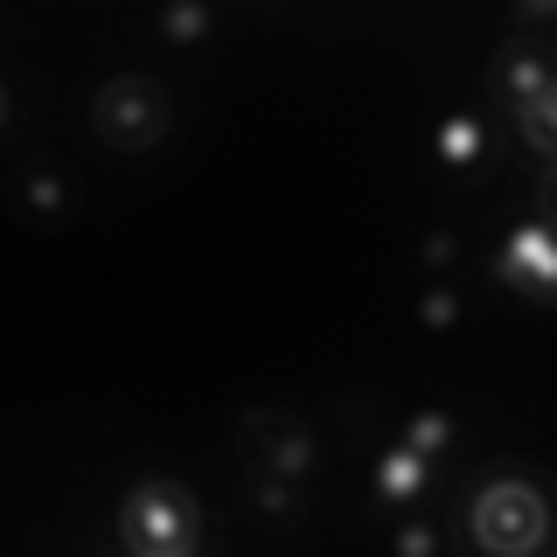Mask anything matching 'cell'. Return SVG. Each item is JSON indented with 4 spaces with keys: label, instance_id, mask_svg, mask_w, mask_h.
<instances>
[{
    "label": "cell",
    "instance_id": "obj_1",
    "mask_svg": "<svg viewBox=\"0 0 557 557\" xmlns=\"http://www.w3.org/2000/svg\"><path fill=\"white\" fill-rule=\"evenodd\" d=\"M460 557H557V495L530 467H487L453 516Z\"/></svg>",
    "mask_w": 557,
    "mask_h": 557
},
{
    "label": "cell",
    "instance_id": "obj_2",
    "mask_svg": "<svg viewBox=\"0 0 557 557\" xmlns=\"http://www.w3.org/2000/svg\"><path fill=\"white\" fill-rule=\"evenodd\" d=\"M119 544L126 557H196L202 544V502L188 495V481L147 474L119 502Z\"/></svg>",
    "mask_w": 557,
    "mask_h": 557
},
{
    "label": "cell",
    "instance_id": "obj_3",
    "mask_svg": "<svg viewBox=\"0 0 557 557\" xmlns=\"http://www.w3.org/2000/svg\"><path fill=\"white\" fill-rule=\"evenodd\" d=\"M168 126H174V98H168L153 77H139V70H126V77H104L98 91H91V133H98L112 153H147V147H161Z\"/></svg>",
    "mask_w": 557,
    "mask_h": 557
},
{
    "label": "cell",
    "instance_id": "obj_4",
    "mask_svg": "<svg viewBox=\"0 0 557 557\" xmlns=\"http://www.w3.org/2000/svg\"><path fill=\"white\" fill-rule=\"evenodd\" d=\"M237 453H244L251 474H272V481H293V474H307V467H313L307 425L293 411H278V405H251V411L237 418Z\"/></svg>",
    "mask_w": 557,
    "mask_h": 557
},
{
    "label": "cell",
    "instance_id": "obj_5",
    "mask_svg": "<svg viewBox=\"0 0 557 557\" xmlns=\"http://www.w3.org/2000/svg\"><path fill=\"white\" fill-rule=\"evenodd\" d=\"M495 278H502V286H516L522 300L557 307V231H544V223L509 231V244L495 251Z\"/></svg>",
    "mask_w": 557,
    "mask_h": 557
},
{
    "label": "cell",
    "instance_id": "obj_6",
    "mask_svg": "<svg viewBox=\"0 0 557 557\" xmlns=\"http://www.w3.org/2000/svg\"><path fill=\"white\" fill-rule=\"evenodd\" d=\"M550 77H557V63H550V49H536V42H502L495 63H487V91L509 104V112H522Z\"/></svg>",
    "mask_w": 557,
    "mask_h": 557
},
{
    "label": "cell",
    "instance_id": "obj_7",
    "mask_svg": "<svg viewBox=\"0 0 557 557\" xmlns=\"http://www.w3.org/2000/svg\"><path fill=\"white\" fill-rule=\"evenodd\" d=\"M516 133H522V147H530V153H544V168H557V77L516 112Z\"/></svg>",
    "mask_w": 557,
    "mask_h": 557
},
{
    "label": "cell",
    "instance_id": "obj_8",
    "mask_svg": "<svg viewBox=\"0 0 557 557\" xmlns=\"http://www.w3.org/2000/svg\"><path fill=\"white\" fill-rule=\"evenodd\" d=\"M376 495L383 502H418L425 495V453H411V446H391L376 460Z\"/></svg>",
    "mask_w": 557,
    "mask_h": 557
},
{
    "label": "cell",
    "instance_id": "obj_9",
    "mask_svg": "<svg viewBox=\"0 0 557 557\" xmlns=\"http://www.w3.org/2000/svg\"><path fill=\"white\" fill-rule=\"evenodd\" d=\"M251 509L265 516V522H300V495H293V481L251 474Z\"/></svg>",
    "mask_w": 557,
    "mask_h": 557
},
{
    "label": "cell",
    "instance_id": "obj_10",
    "mask_svg": "<svg viewBox=\"0 0 557 557\" xmlns=\"http://www.w3.org/2000/svg\"><path fill=\"white\" fill-rule=\"evenodd\" d=\"M432 147H440L446 168H474V161H481V126H474V119H446Z\"/></svg>",
    "mask_w": 557,
    "mask_h": 557
},
{
    "label": "cell",
    "instance_id": "obj_11",
    "mask_svg": "<svg viewBox=\"0 0 557 557\" xmlns=\"http://www.w3.org/2000/svg\"><path fill=\"white\" fill-rule=\"evenodd\" d=\"M446 440H453V418H446V411H418V418H411V432H405V446H411V453H425V460H432V453H440Z\"/></svg>",
    "mask_w": 557,
    "mask_h": 557
},
{
    "label": "cell",
    "instance_id": "obj_12",
    "mask_svg": "<svg viewBox=\"0 0 557 557\" xmlns=\"http://www.w3.org/2000/svg\"><path fill=\"white\" fill-rule=\"evenodd\" d=\"M440 550V530H432V522H405V530H397V557H432Z\"/></svg>",
    "mask_w": 557,
    "mask_h": 557
},
{
    "label": "cell",
    "instance_id": "obj_13",
    "mask_svg": "<svg viewBox=\"0 0 557 557\" xmlns=\"http://www.w3.org/2000/svg\"><path fill=\"white\" fill-rule=\"evenodd\" d=\"M161 28L174 35V42H188V35H202V28H209V14H202V8H168V14H161Z\"/></svg>",
    "mask_w": 557,
    "mask_h": 557
},
{
    "label": "cell",
    "instance_id": "obj_14",
    "mask_svg": "<svg viewBox=\"0 0 557 557\" xmlns=\"http://www.w3.org/2000/svg\"><path fill=\"white\" fill-rule=\"evenodd\" d=\"M536 223H544V231H557V168L536 174Z\"/></svg>",
    "mask_w": 557,
    "mask_h": 557
},
{
    "label": "cell",
    "instance_id": "obj_15",
    "mask_svg": "<svg viewBox=\"0 0 557 557\" xmlns=\"http://www.w3.org/2000/svg\"><path fill=\"white\" fill-rule=\"evenodd\" d=\"M28 209H42V216L63 209V182H57V174H35V182H28Z\"/></svg>",
    "mask_w": 557,
    "mask_h": 557
},
{
    "label": "cell",
    "instance_id": "obj_16",
    "mask_svg": "<svg viewBox=\"0 0 557 557\" xmlns=\"http://www.w3.org/2000/svg\"><path fill=\"white\" fill-rule=\"evenodd\" d=\"M418 313H425V327H453V321H460V300H453V293H425Z\"/></svg>",
    "mask_w": 557,
    "mask_h": 557
},
{
    "label": "cell",
    "instance_id": "obj_17",
    "mask_svg": "<svg viewBox=\"0 0 557 557\" xmlns=\"http://www.w3.org/2000/svg\"><path fill=\"white\" fill-rule=\"evenodd\" d=\"M453 258V237H425V265H446Z\"/></svg>",
    "mask_w": 557,
    "mask_h": 557
},
{
    "label": "cell",
    "instance_id": "obj_18",
    "mask_svg": "<svg viewBox=\"0 0 557 557\" xmlns=\"http://www.w3.org/2000/svg\"><path fill=\"white\" fill-rule=\"evenodd\" d=\"M0 126H8V91H0Z\"/></svg>",
    "mask_w": 557,
    "mask_h": 557
}]
</instances>
